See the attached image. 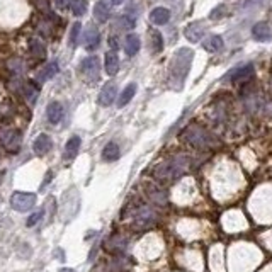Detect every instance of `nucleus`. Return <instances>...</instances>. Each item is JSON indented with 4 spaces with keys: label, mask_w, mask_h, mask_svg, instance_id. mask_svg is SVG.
<instances>
[{
    "label": "nucleus",
    "mask_w": 272,
    "mask_h": 272,
    "mask_svg": "<svg viewBox=\"0 0 272 272\" xmlns=\"http://www.w3.org/2000/svg\"><path fill=\"white\" fill-rule=\"evenodd\" d=\"M193 49L189 48H180L177 53L174 55L172 65H170V80L175 89H180L184 84L185 77L189 73L191 62H193Z\"/></svg>",
    "instance_id": "obj_1"
},
{
    "label": "nucleus",
    "mask_w": 272,
    "mask_h": 272,
    "mask_svg": "<svg viewBox=\"0 0 272 272\" xmlns=\"http://www.w3.org/2000/svg\"><path fill=\"white\" fill-rule=\"evenodd\" d=\"M187 157H177L172 158L169 162H164L160 167H157L155 170V177L160 180H174L177 179L180 174L187 169Z\"/></svg>",
    "instance_id": "obj_2"
},
{
    "label": "nucleus",
    "mask_w": 272,
    "mask_h": 272,
    "mask_svg": "<svg viewBox=\"0 0 272 272\" xmlns=\"http://www.w3.org/2000/svg\"><path fill=\"white\" fill-rule=\"evenodd\" d=\"M0 142L11 153H17L22 143V133L19 129H0Z\"/></svg>",
    "instance_id": "obj_3"
},
{
    "label": "nucleus",
    "mask_w": 272,
    "mask_h": 272,
    "mask_svg": "<svg viewBox=\"0 0 272 272\" xmlns=\"http://www.w3.org/2000/svg\"><path fill=\"white\" fill-rule=\"evenodd\" d=\"M34 204H36V194L33 193H14L11 198L12 209L19 211V213H26V211L33 209Z\"/></svg>",
    "instance_id": "obj_4"
},
{
    "label": "nucleus",
    "mask_w": 272,
    "mask_h": 272,
    "mask_svg": "<svg viewBox=\"0 0 272 272\" xmlns=\"http://www.w3.org/2000/svg\"><path fill=\"white\" fill-rule=\"evenodd\" d=\"M99 72H100L99 58L87 57L85 60H82V63H80V73H82L89 82H95V80L99 78Z\"/></svg>",
    "instance_id": "obj_5"
},
{
    "label": "nucleus",
    "mask_w": 272,
    "mask_h": 272,
    "mask_svg": "<svg viewBox=\"0 0 272 272\" xmlns=\"http://www.w3.org/2000/svg\"><path fill=\"white\" fill-rule=\"evenodd\" d=\"M184 138L187 140L193 147H198V148H204L211 143L209 134L206 133L204 129H199V128H189L187 133L184 134Z\"/></svg>",
    "instance_id": "obj_6"
},
{
    "label": "nucleus",
    "mask_w": 272,
    "mask_h": 272,
    "mask_svg": "<svg viewBox=\"0 0 272 272\" xmlns=\"http://www.w3.org/2000/svg\"><path fill=\"white\" fill-rule=\"evenodd\" d=\"M155 220H157V216L150 208H140L138 211L134 213V226L136 228H150V226H153Z\"/></svg>",
    "instance_id": "obj_7"
},
{
    "label": "nucleus",
    "mask_w": 272,
    "mask_h": 272,
    "mask_svg": "<svg viewBox=\"0 0 272 272\" xmlns=\"http://www.w3.org/2000/svg\"><path fill=\"white\" fill-rule=\"evenodd\" d=\"M116 97H118V85L109 82V84L104 85L102 90H100L97 102H99V105H102V107H107V105H111L114 102Z\"/></svg>",
    "instance_id": "obj_8"
},
{
    "label": "nucleus",
    "mask_w": 272,
    "mask_h": 272,
    "mask_svg": "<svg viewBox=\"0 0 272 272\" xmlns=\"http://www.w3.org/2000/svg\"><path fill=\"white\" fill-rule=\"evenodd\" d=\"M80 145H82V140H80V136L73 134L72 138L68 140L67 145H65V150H63V158L65 160H73L77 158V155L80 152Z\"/></svg>",
    "instance_id": "obj_9"
},
{
    "label": "nucleus",
    "mask_w": 272,
    "mask_h": 272,
    "mask_svg": "<svg viewBox=\"0 0 272 272\" xmlns=\"http://www.w3.org/2000/svg\"><path fill=\"white\" fill-rule=\"evenodd\" d=\"M100 43V33L99 29L95 26H89L87 31H85L84 34V44H85V49L87 51H92V49H95L99 46Z\"/></svg>",
    "instance_id": "obj_10"
},
{
    "label": "nucleus",
    "mask_w": 272,
    "mask_h": 272,
    "mask_svg": "<svg viewBox=\"0 0 272 272\" xmlns=\"http://www.w3.org/2000/svg\"><path fill=\"white\" fill-rule=\"evenodd\" d=\"M252 36H254L257 41L267 43L272 39V29L267 22H257L255 26L252 28Z\"/></svg>",
    "instance_id": "obj_11"
},
{
    "label": "nucleus",
    "mask_w": 272,
    "mask_h": 272,
    "mask_svg": "<svg viewBox=\"0 0 272 272\" xmlns=\"http://www.w3.org/2000/svg\"><path fill=\"white\" fill-rule=\"evenodd\" d=\"M33 150L34 153L38 155V157H43V155H46L49 150H51V138H49L48 134H39L36 140L33 142Z\"/></svg>",
    "instance_id": "obj_12"
},
{
    "label": "nucleus",
    "mask_w": 272,
    "mask_h": 272,
    "mask_svg": "<svg viewBox=\"0 0 272 272\" xmlns=\"http://www.w3.org/2000/svg\"><path fill=\"white\" fill-rule=\"evenodd\" d=\"M104 68H105V72H107V75H111V77L119 72V57H118V53L113 51V49H109V51L105 53Z\"/></svg>",
    "instance_id": "obj_13"
},
{
    "label": "nucleus",
    "mask_w": 272,
    "mask_h": 272,
    "mask_svg": "<svg viewBox=\"0 0 272 272\" xmlns=\"http://www.w3.org/2000/svg\"><path fill=\"white\" fill-rule=\"evenodd\" d=\"M228 80H241V78H249V77H254V67H252L250 63L247 65H240V67L233 68L231 72H228Z\"/></svg>",
    "instance_id": "obj_14"
},
{
    "label": "nucleus",
    "mask_w": 272,
    "mask_h": 272,
    "mask_svg": "<svg viewBox=\"0 0 272 272\" xmlns=\"http://www.w3.org/2000/svg\"><path fill=\"white\" fill-rule=\"evenodd\" d=\"M63 118V105L60 102H51L46 107V119L49 124H58Z\"/></svg>",
    "instance_id": "obj_15"
},
{
    "label": "nucleus",
    "mask_w": 272,
    "mask_h": 272,
    "mask_svg": "<svg viewBox=\"0 0 272 272\" xmlns=\"http://www.w3.org/2000/svg\"><path fill=\"white\" fill-rule=\"evenodd\" d=\"M184 34L191 43H198L199 39L204 36V26L201 22H191L189 26L185 28Z\"/></svg>",
    "instance_id": "obj_16"
},
{
    "label": "nucleus",
    "mask_w": 272,
    "mask_h": 272,
    "mask_svg": "<svg viewBox=\"0 0 272 272\" xmlns=\"http://www.w3.org/2000/svg\"><path fill=\"white\" fill-rule=\"evenodd\" d=\"M225 46L223 43V38L218 36V34H211V36H208L203 41V48L206 49V51L209 53H216V51H221Z\"/></svg>",
    "instance_id": "obj_17"
},
{
    "label": "nucleus",
    "mask_w": 272,
    "mask_h": 272,
    "mask_svg": "<svg viewBox=\"0 0 272 272\" xmlns=\"http://www.w3.org/2000/svg\"><path fill=\"white\" fill-rule=\"evenodd\" d=\"M170 19V11L165 7H155L152 14H150V21H152L155 26H164L167 24Z\"/></svg>",
    "instance_id": "obj_18"
},
{
    "label": "nucleus",
    "mask_w": 272,
    "mask_h": 272,
    "mask_svg": "<svg viewBox=\"0 0 272 272\" xmlns=\"http://www.w3.org/2000/svg\"><path fill=\"white\" fill-rule=\"evenodd\" d=\"M140 48H142V39H140V36L138 34H129L124 41L126 55H128V57H134V55L140 51Z\"/></svg>",
    "instance_id": "obj_19"
},
{
    "label": "nucleus",
    "mask_w": 272,
    "mask_h": 272,
    "mask_svg": "<svg viewBox=\"0 0 272 272\" xmlns=\"http://www.w3.org/2000/svg\"><path fill=\"white\" fill-rule=\"evenodd\" d=\"M58 62H49L48 65H44L41 72L38 73V82L39 84H43V82H46V80H51L55 75L58 73Z\"/></svg>",
    "instance_id": "obj_20"
},
{
    "label": "nucleus",
    "mask_w": 272,
    "mask_h": 272,
    "mask_svg": "<svg viewBox=\"0 0 272 272\" xmlns=\"http://www.w3.org/2000/svg\"><path fill=\"white\" fill-rule=\"evenodd\" d=\"M94 16L97 19L99 22H107V19L111 16V9H109V4L104 2V0H100L94 6Z\"/></svg>",
    "instance_id": "obj_21"
},
{
    "label": "nucleus",
    "mask_w": 272,
    "mask_h": 272,
    "mask_svg": "<svg viewBox=\"0 0 272 272\" xmlns=\"http://www.w3.org/2000/svg\"><path fill=\"white\" fill-rule=\"evenodd\" d=\"M136 84H129V85H126L123 92L119 94V97H118V107H124L126 104H129L131 102V99L134 97V94H136Z\"/></svg>",
    "instance_id": "obj_22"
},
{
    "label": "nucleus",
    "mask_w": 272,
    "mask_h": 272,
    "mask_svg": "<svg viewBox=\"0 0 272 272\" xmlns=\"http://www.w3.org/2000/svg\"><path fill=\"white\" fill-rule=\"evenodd\" d=\"M119 155H121L119 145L114 142L107 143L102 150V160H105V162H116V160L119 158Z\"/></svg>",
    "instance_id": "obj_23"
},
{
    "label": "nucleus",
    "mask_w": 272,
    "mask_h": 272,
    "mask_svg": "<svg viewBox=\"0 0 272 272\" xmlns=\"http://www.w3.org/2000/svg\"><path fill=\"white\" fill-rule=\"evenodd\" d=\"M136 26V17L131 16V14H126V16H121L116 19L114 28H118L119 31H131Z\"/></svg>",
    "instance_id": "obj_24"
},
{
    "label": "nucleus",
    "mask_w": 272,
    "mask_h": 272,
    "mask_svg": "<svg viewBox=\"0 0 272 272\" xmlns=\"http://www.w3.org/2000/svg\"><path fill=\"white\" fill-rule=\"evenodd\" d=\"M124 249H126V238H123V236H113L105 243V250L111 252V254H121Z\"/></svg>",
    "instance_id": "obj_25"
},
{
    "label": "nucleus",
    "mask_w": 272,
    "mask_h": 272,
    "mask_svg": "<svg viewBox=\"0 0 272 272\" xmlns=\"http://www.w3.org/2000/svg\"><path fill=\"white\" fill-rule=\"evenodd\" d=\"M87 9H89L87 0H73V2H72V12H73V16H75V17H82V16H85Z\"/></svg>",
    "instance_id": "obj_26"
},
{
    "label": "nucleus",
    "mask_w": 272,
    "mask_h": 272,
    "mask_svg": "<svg viewBox=\"0 0 272 272\" xmlns=\"http://www.w3.org/2000/svg\"><path fill=\"white\" fill-rule=\"evenodd\" d=\"M80 31H82V24L80 22H75L72 29H70V38H68V43L70 46L75 48L78 44V38H80Z\"/></svg>",
    "instance_id": "obj_27"
},
{
    "label": "nucleus",
    "mask_w": 272,
    "mask_h": 272,
    "mask_svg": "<svg viewBox=\"0 0 272 272\" xmlns=\"http://www.w3.org/2000/svg\"><path fill=\"white\" fill-rule=\"evenodd\" d=\"M152 49L153 53H160L164 49V36L158 31L152 33Z\"/></svg>",
    "instance_id": "obj_28"
},
{
    "label": "nucleus",
    "mask_w": 272,
    "mask_h": 272,
    "mask_svg": "<svg viewBox=\"0 0 272 272\" xmlns=\"http://www.w3.org/2000/svg\"><path fill=\"white\" fill-rule=\"evenodd\" d=\"M31 51L36 58L44 57V46L38 41V39H31Z\"/></svg>",
    "instance_id": "obj_29"
},
{
    "label": "nucleus",
    "mask_w": 272,
    "mask_h": 272,
    "mask_svg": "<svg viewBox=\"0 0 272 272\" xmlns=\"http://www.w3.org/2000/svg\"><path fill=\"white\" fill-rule=\"evenodd\" d=\"M44 216V211L43 209H38L36 213H33L31 216H29V220H28V226H34V225H38L39 221H41V218Z\"/></svg>",
    "instance_id": "obj_30"
},
{
    "label": "nucleus",
    "mask_w": 272,
    "mask_h": 272,
    "mask_svg": "<svg viewBox=\"0 0 272 272\" xmlns=\"http://www.w3.org/2000/svg\"><path fill=\"white\" fill-rule=\"evenodd\" d=\"M226 14H228L226 7H225V6H218L216 9H213V11H211L209 17H211V19H221V17H225Z\"/></svg>",
    "instance_id": "obj_31"
},
{
    "label": "nucleus",
    "mask_w": 272,
    "mask_h": 272,
    "mask_svg": "<svg viewBox=\"0 0 272 272\" xmlns=\"http://www.w3.org/2000/svg\"><path fill=\"white\" fill-rule=\"evenodd\" d=\"M70 4H72V0H55V6H57L58 11H65V9H68Z\"/></svg>",
    "instance_id": "obj_32"
},
{
    "label": "nucleus",
    "mask_w": 272,
    "mask_h": 272,
    "mask_svg": "<svg viewBox=\"0 0 272 272\" xmlns=\"http://www.w3.org/2000/svg\"><path fill=\"white\" fill-rule=\"evenodd\" d=\"M109 44H111V49H113V51L119 49V39H118V36H111L109 38Z\"/></svg>",
    "instance_id": "obj_33"
},
{
    "label": "nucleus",
    "mask_w": 272,
    "mask_h": 272,
    "mask_svg": "<svg viewBox=\"0 0 272 272\" xmlns=\"http://www.w3.org/2000/svg\"><path fill=\"white\" fill-rule=\"evenodd\" d=\"M107 2L111 4V6H121V4L126 2V0H107Z\"/></svg>",
    "instance_id": "obj_34"
},
{
    "label": "nucleus",
    "mask_w": 272,
    "mask_h": 272,
    "mask_svg": "<svg viewBox=\"0 0 272 272\" xmlns=\"http://www.w3.org/2000/svg\"><path fill=\"white\" fill-rule=\"evenodd\" d=\"M58 272H75L73 269H68V267H63V269H60Z\"/></svg>",
    "instance_id": "obj_35"
}]
</instances>
